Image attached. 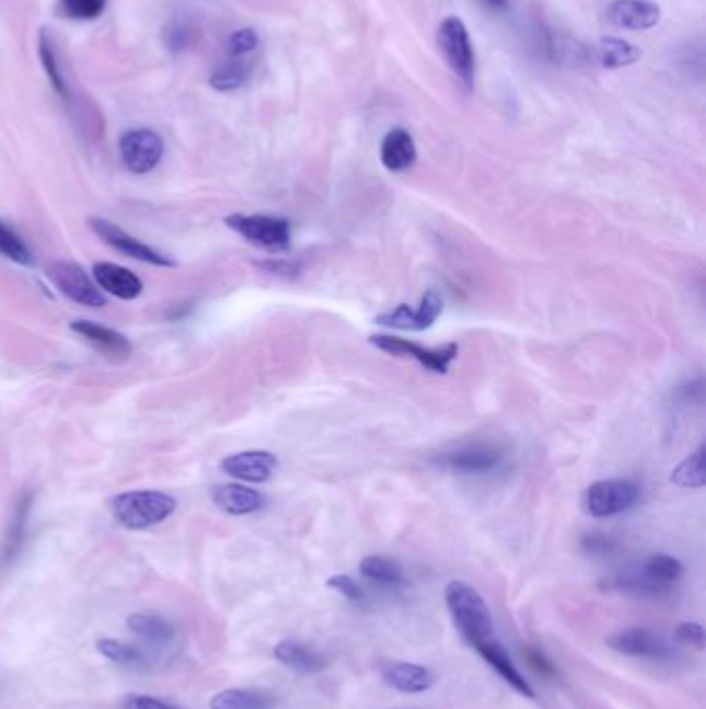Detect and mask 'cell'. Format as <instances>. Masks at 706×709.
I'll return each mask as SVG.
<instances>
[{"mask_svg":"<svg viewBox=\"0 0 706 709\" xmlns=\"http://www.w3.org/2000/svg\"><path fill=\"white\" fill-rule=\"evenodd\" d=\"M443 597L456 629L475 652L496 641V627L489 606L473 585L464 581H450Z\"/></svg>","mask_w":706,"mask_h":709,"instance_id":"cell-1","label":"cell"},{"mask_svg":"<svg viewBox=\"0 0 706 709\" xmlns=\"http://www.w3.org/2000/svg\"><path fill=\"white\" fill-rule=\"evenodd\" d=\"M111 511L123 527L139 531L160 525L162 521L171 517L176 511V499L153 490L125 492L111 500Z\"/></svg>","mask_w":706,"mask_h":709,"instance_id":"cell-2","label":"cell"},{"mask_svg":"<svg viewBox=\"0 0 706 709\" xmlns=\"http://www.w3.org/2000/svg\"><path fill=\"white\" fill-rule=\"evenodd\" d=\"M224 222L229 229L239 232L245 241L259 250L287 251L290 248V222L282 216L230 214Z\"/></svg>","mask_w":706,"mask_h":709,"instance_id":"cell-3","label":"cell"},{"mask_svg":"<svg viewBox=\"0 0 706 709\" xmlns=\"http://www.w3.org/2000/svg\"><path fill=\"white\" fill-rule=\"evenodd\" d=\"M438 46L439 53L443 55L450 69L471 92L475 85V53L464 21L454 15L441 21L438 30Z\"/></svg>","mask_w":706,"mask_h":709,"instance_id":"cell-4","label":"cell"},{"mask_svg":"<svg viewBox=\"0 0 706 709\" xmlns=\"http://www.w3.org/2000/svg\"><path fill=\"white\" fill-rule=\"evenodd\" d=\"M46 276L53 281V285L71 301L85 307H104L106 297L94 283L90 274L81 268L76 262L69 260H53L46 266Z\"/></svg>","mask_w":706,"mask_h":709,"instance_id":"cell-5","label":"cell"},{"mask_svg":"<svg viewBox=\"0 0 706 709\" xmlns=\"http://www.w3.org/2000/svg\"><path fill=\"white\" fill-rule=\"evenodd\" d=\"M369 343L378 346L383 353L394 355V357H410L419 362L423 367L436 371V374H448L450 365L459 357V345L448 343V345L429 348V346L417 345L413 341H406L401 336H385V334H375L369 339Z\"/></svg>","mask_w":706,"mask_h":709,"instance_id":"cell-6","label":"cell"},{"mask_svg":"<svg viewBox=\"0 0 706 709\" xmlns=\"http://www.w3.org/2000/svg\"><path fill=\"white\" fill-rule=\"evenodd\" d=\"M90 229L96 232L97 237L111 245L113 250L131 258V260H137V262H143V264H152V266H160V268H174L176 262L172 260L171 255L162 253V251L153 250L150 245L141 243L139 239H135L134 235H129L127 230L120 229L115 222L106 220V218H100V216H92L88 220Z\"/></svg>","mask_w":706,"mask_h":709,"instance_id":"cell-7","label":"cell"},{"mask_svg":"<svg viewBox=\"0 0 706 709\" xmlns=\"http://www.w3.org/2000/svg\"><path fill=\"white\" fill-rule=\"evenodd\" d=\"M640 500V485L630 480L594 481L587 490V511L592 517L622 515Z\"/></svg>","mask_w":706,"mask_h":709,"instance_id":"cell-8","label":"cell"},{"mask_svg":"<svg viewBox=\"0 0 706 709\" xmlns=\"http://www.w3.org/2000/svg\"><path fill=\"white\" fill-rule=\"evenodd\" d=\"M431 460H433V465H438L441 469H448V471H454V473L483 476V473L496 471L504 465V453L494 444L475 442V444L460 446L456 450L439 453Z\"/></svg>","mask_w":706,"mask_h":709,"instance_id":"cell-9","label":"cell"},{"mask_svg":"<svg viewBox=\"0 0 706 709\" xmlns=\"http://www.w3.org/2000/svg\"><path fill=\"white\" fill-rule=\"evenodd\" d=\"M118 150L129 173L148 174L160 164L164 156V141L153 129H129L120 137Z\"/></svg>","mask_w":706,"mask_h":709,"instance_id":"cell-10","label":"cell"},{"mask_svg":"<svg viewBox=\"0 0 706 709\" xmlns=\"http://www.w3.org/2000/svg\"><path fill=\"white\" fill-rule=\"evenodd\" d=\"M443 311V299L436 288H429L423 299H420L419 307L413 309L406 304L380 313L375 318V322L380 327L396 328V330H427L433 327L436 320Z\"/></svg>","mask_w":706,"mask_h":709,"instance_id":"cell-11","label":"cell"},{"mask_svg":"<svg viewBox=\"0 0 706 709\" xmlns=\"http://www.w3.org/2000/svg\"><path fill=\"white\" fill-rule=\"evenodd\" d=\"M607 645L613 652L634 655V657H652V660H669L673 650L661 634L650 633L647 629H628L617 631L607 637Z\"/></svg>","mask_w":706,"mask_h":709,"instance_id":"cell-12","label":"cell"},{"mask_svg":"<svg viewBox=\"0 0 706 709\" xmlns=\"http://www.w3.org/2000/svg\"><path fill=\"white\" fill-rule=\"evenodd\" d=\"M278 469V459L268 450H245L222 460V471L234 480L266 483Z\"/></svg>","mask_w":706,"mask_h":709,"instance_id":"cell-13","label":"cell"},{"mask_svg":"<svg viewBox=\"0 0 706 709\" xmlns=\"http://www.w3.org/2000/svg\"><path fill=\"white\" fill-rule=\"evenodd\" d=\"M607 20L624 30H650L661 20V9L652 0H613Z\"/></svg>","mask_w":706,"mask_h":709,"instance_id":"cell-14","label":"cell"},{"mask_svg":"<svg viewBox=\"0 0 706 709\" xmlns=\"http://www.w3.org/2000/svg\"><path fill=\"white\" fill-rule=\"evenodd\" d=\"M92 274L97 287L123 301H134L143 293V281L131 270L123 268L113 262H97L92 268Z\"/></svg>","mask_w":706,"mask_h":709,"instance_id":"cell-15","label":"cell"},{"mask_svg":"<svg viewBox=\"0 0 706 709\" xmlns=\"http://www.w3.org/2000/svg\"><path fill=\"white\" fill-rule=\"evenodd\" d=\"M71 330L79 334L85 343H90L100 353H104L108 357L125 359L134 351L131 341L125 334L113 330V328L100 327V324L90 322V320H77L71 324Z\"/></svg>","mask_w":706,"mask_h":709,"instance_id":"cell-16","label":"cell"},{"mask_svg":"<svg viewBox=\"0 0 706 709\" xmlns=\"http://www.w3.org/2000/svg\"><path fill=\"white\" fill-rule=\"evenodd\" d=\"M211 500L220 511H224L232 517L257 513L266 504L262 492L247 488V485H239V483H227V485L211 488Z\"/></svg>","mask_w":706,"mask_h":709,"instance_id":"cell-17","label":"cell"},{"mask_svg":"<svg viewBox=\"0 0 706 709\" xmlns=\"http://www.w3.org/2000/svg\"><path fill=\"white\" fill-rule=\"evenodd\" d=\"M382 164L390 173H404L417 162V146L413 135L402 127L390 129L382 139L380 148Z\"/></svg>","mask_w":706,"mask_h":709,"instance_id":"cell-18","label":"cell"},{"mask_svg":"<svg viewBox=\"0 0 706 709\" xmlns=\"http://www.w3.org/2000/svg\"><path fill=\"white\" fill-rule=\"evenodd\" d=\"M382 676L392 689L408 693V695H419L436 685L433 672L410 662H390L387 666H383Z\"/></svg>","mask_w":706,"mask_h":709,"instance_id":"cell-19","label":"cell"},{"mask_svg":"<svg viewBox=\"0 0 706 709\" xmlns=\"http://www.w3.org/2000/svg\"><path fill=\"white\" fill-rule=\"evenodd\" d=\"M478 655L494 668V671L512 687V689L516 690V693H520V695H524V697H529V699H535V689L531 687V683L522 676V672L518 671L516 668L514 662H512V657H510V653L506 652V648L501 645V641L499 639H496V641H491V643H487V645H483L481 650H477Z\"/></svg>","mask_w":706,"mask_h":709,"instance_id":"cell-20","label":"cell"},{"mask_svg":"<svg viewBox=\"0 0 706 709\" xmlns=\"http://www.w3.org/2000/svg\"><path fill=\"white\" fill-rule=\"evenodd\" d=\"M274 657L290 671L299 672V674H317L327 666L324 655L315 648L301 643V641H292V639L280 641L274 648Z\"/></svg>","mask_w":706,"mask_h":709,"instance_id":"cell-21","label":"cell"},{"mask_svg":"<svg viewBox=\"0 0 706 709\" xmlns=\"http://www.w3.org/2000/svg\"><path fill=\"white\" fill-rule=\"evenodd\" d=\"M129 629L150 648H171L176 641V627L169 618L158 614H134L127 620Z\"/></svg>","mask_w":706,"mask_h":709,"instance_id":"cell-22","label":"cell"},{"mask_svg":"<svg viewBox=\"0 0 706 709\" xmlns=\"http://www.w3.org/2000/svg\"><path fill=\"white\" fill-rule=\"evenodd\" d=\"M211 709H276V699L264 690L227 689L211 697Z\"/></svg>","mask_w":706,"mask_h":709,"instance_id":"cell-23","label":"cell"},{"mask_svg":"<svg viewBox=\"0 0 706 709\" xmlns=\"http://www.w3.org/2000/svg\"><path fill=\"white\" fill-rule=\"evenodd\" d=\"M643 57L640 48L630 44L628 39L622 38H603L597 46V60L605 69H620L628 67Z\"/></svg>","mask_w":706,"mask_h":709,"instance_id":"cell-24","label":"cell"},{"mask_svg":"<svg viewBox=\"0 0 706 709\" xmlns=\"http://www.w3.org/2000/svg\"><path fill=\"white\" fill-rule=\"evenodd\" d=\"M359 571H361L364 579H369V581H373L378 585H385V587H398V585L406 583V576H404L401 564L396 560H392V558L380 557V554L363 558Z\"/></svg>","mask_w":706,"mask_h":709,"instance_id":"cell-25","label":"cell"},{"mask_svg":"<svg viewBox=\"0 0 706 709\" xmlns=\"http://www.w3.org/2000/svg\"><path fill=\"white\" fill-rule=\"evenodd\" d=\"M38 55L39 60H42V67L46 71V76L50 79V85L55 88L58 96L62 100H71V90H69V83L65 81V76L60 71V62H58L57 48H55V42L48 36L46 30L39 32L38 38Z\"/></svg>","mask_w":706,"mask_h":709,"instance_id":"cell-26","label":"cell"},{"mask_svg":"<svg viewBox=\"0 0 706 709\" xmlns=\"http://www.w3.org/2000/svg\"><path fill=\"white\" fill-rule=\"evenodd\" d=\"M251 76V65L245 58H229L218 65L210 77V85L218 92H234L247 83Z\"/></svg>","mask_w":706,"mask_h":709,"instance_id":"cell-27","label":"cell"},{"mask_svg":"<svg viewBox=\"0 0 706 709\" xmlns=\"http://www.w3.org/2000/svg\"><path fill=\"white\" fill-rule=\"evenodd\" d=\"M705 480V446H701L694 455H690L684 462H680L671 473V481L680 488H703Z\"/></svg>","mask_w":706,"mask_h":709,"instance_id":"cell-28","label":"cell"},{"mask_svg":"<svg viewBox=\"0 0 706 709\" xmlns=\"http://www.w3.org/2000/svg\"><path fill=\"white\" fill-rule=\"evenodd\" d=\"M0 255L18 262L21 266H30L34 262V255L25 245V241L2 218H0Z\"/></svg>","mask_w":706,"mask_h":709,"instance_id":"cell-29","label":"cell"},{"mask_svg":"<svg viewBox=\"0 0 706 709\" xmlns=\"http://www.w3.org/2000/svg\"><path fill=\"white\" fill-rule=\"evenodd\" d=\"M97 652L102 653L104 657H108L111 662L123 664V666H139L146 662V653L141 652L139 648L129 645V643H120L116 639H100Z\"/></svg>","mask_w":706,"mask_h":709,"instance_id":"cell-30","label":"cell"},{"mask_svg":"<svg viewBox=\"0 0 706 709\" xmlns=\"http://www.w3.org/2000/svg\"><path fill=\"white\" fill-rule=\"evenodd\" d=\"M30 511H32V494H25L18 502L15 515H13V521H11V529H9V537H7V557H13L20 550L21 539H23L27 517H30Z\"/></svg>","mask_w":706,"mask_h":709,"instance_id":"cell-31","label":"cell"},{"mask_svg":"<svg viewBox=\"0 0 706 709\" xmlns=\"http://www.w3.org/2000/svg\"><path fill=\"white\" fill-rule=\"evenodd\" d=\"M60 9L71 20L92 21L104 13L106 0H60Z\"/></svg>","mask_w":706,"mask_h":709,"instance_id":"cell-32","label":"cell"},{"mask_svg":"<svg viewBox=\"0 0 706 709\" xmlns=\"http://www.w3.org/2000/svg\"><path fill=\"white\" fill-rule=\"evenodd\" d=\"M227 48H229V58H247L259 48V36L251 27L236 30L230 34Z\"/></svg>","mask_w":706,"mask_h":709,"instance_id":"cell-33","label":"cell"},{"mask_svg":"<svg viewBox=\"0 0 706 709\" xmlns=\"http://www.w3.org/2000/svg\"><path fill=\"white\" fill-rule=\"evenodd\" d=\"M327 587L334 590L336 594L343 595L350 602H363V590L361 585L350 575H332L327 579Z\"/></svg>","mask_w":706,"mask_h":709,"instance_id":"cell-34","label":"cell"},{"mask_svg":"<svg viewBox=\"0 0 706 709\" xmlns=\"http://www.w3.org/2000/svg\"><path fill=\"white\" fill-rule=\"evenodd\" d=\"M675 639L684 645L703 650L705 648V629L701 622H680L675 629Z\"/></svg>","mask_w":706,"mask_h":709,"instance_id":"cell-35","label":"cell"},{"mask_svg":"<svg viewBox=\"0 0 706 709\" xmlns=\"http://www.w3.org/2000/svg\"><path fill=\"white\" fill-rule=\"evenodd\" d=\"M166 42L172 50H185L195 42V32L185 23H174L166 34Z\"/></svg>","mask_w":706,"mask_h":709,"instance_id":"cell-36","label":"cell"},{"mask_svg":"<svg viewBox=\"0 0 706 709\" xmlns=\"http://www.w3.org/2000/svg\"><path fill=\"white\" fill-rule=\"evenodd\" d=\"M123 709H178L172 704H166L162 699H155L150 695H129L123 701Z\"/></svg>","mask_w":706,"mask_h":709,"instance_id":"cell-37","label":"cell"},{"mask_svg":"<svg viewBox=\"0 0 706 709\" xmlns=\"http://www.w3.org/2000/svg\"><path fill=\"white\" fill-rule=\"evenodd\" d=\"M526 657H529V662L535 666L536 672H541V674H545V676H554V666L545 660V655H543V653L535 652V650H529V652H526Z\"/></svg>","mask_w":706,"mask_h":709,"instance_id":"cell-38","label":"cell"},{"mask_svg":"<svg viewBox=\"0 0 706 709\" xmlns=\"http://www.w3.org/2000/svg\"><path fill=\"white\" fill-rule=\"evenodd\" d=\"M487 4H491V7H496V9H506L508 7V0H485Z\"/></svg>","mask_w":706,"mask_h":709,"instance_id":"cell-39","label":"cell"}]
</instances>
